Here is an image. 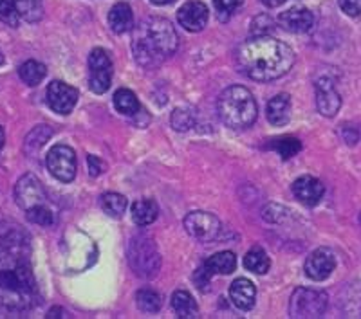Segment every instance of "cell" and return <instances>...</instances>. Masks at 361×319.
<instances>
[{"label":"cell","mask_w":361,"mask_h":319,"mask_svg":"<svg viewBox=\"0 0 361 319\" xmlns=\"http://www.w3.org/2000/svg\"><path fill=\"white\" fill-rule=\"evenodd\" d=\"M40 305L31 263V240L24 231L0 237V312L20 315Z\"/></svg>","instance_id":"1"},{"label":"cell","mask_w":361,"mask_h":319,"mask_svg":"<svg viewBox=\"0 0 361 319\" xmlns=\"http://www.w3.org/2000/svg\"><path fill=\"white\" fill-rule=\"evenodd\" d=\"M238 67L253 82H273L282 78L295 63V53L289 45L267 35H257L240 45Z\"/></svg>","instance_id":"2"},{"label":"cell","mask_w":361,"mask_h":319,"mask_svg":"<svg viewBox=\"0 0 361 319\" xmlns=\"http://www.w3.org/2000/svg\"><path fill=\"white\" fill-rule=\"evenodd\" d=\"M179 38L166 18L150 17L137 24L132 33L135 62L145 69L157 67L177 51Z\"/></svg>","instance_id":"3"},{"label":"cell","mask_w":361,"mask_h":319,"mask_svg":"<svg viewBox=\"0 0 361 319\" xmlns=\"http://www.w3.org/2000/svg\"><path fill=\"white\" fill-rule=\"evenodd\" d=\"M217 112L226 127L243 130L257 121V103L250 90L240 85H231L219 96Z\"/></svg>","instance_id":"4"},{"label":"cell","mask_w":361,"mask_h":319,"mask_svg":"<svg viewBox=\"0 0 361 319\" xmlns=\"http://www.w3.org/2000/svg\"><path fill=\"white\" fill-rule=\"evenodd\" d=\"M128 263L140 278H156L161 269V254L147 237H135L128 244Z\"/></svg>","instance_id":"5"},{"label":"cell","mask_w":361,"mask_h":319,"mask_svg":"<svg viewBox=\"0 0 361 319\" xmlns=\"http://www.w3.org/2000/svg\"><path fill=\"white\" fill-rule=\"evenodd\" d=\"M327 311V294L322 291H312L300 287L293 292L289 301V315L296 319L322 318Z\"/></svg>","instance_id":"6"},{"label":"cell","mask_w":361,"mask_h":319,"mask_svg":"<svg viewBox=\"0 0 361 319\" xmlns=\"http://www.w3.org/2000/svg\"><path fill=\"white\" fill-rule=\"evenodd\" d=\"M112 60L105 49H94L89 56V87L94 94H105L112 82Z\"/></svg>","instance_id":"7"},{"label":"cell","mask_w":361,"mask_h":319,"mask_svg":"<svg viewBox=\"0 0 361 319\" xmlns=\"http://www.w3.org/2000/svg\"><path fill=\"white\" fill-rule=\"evenodd\" d=\"M15 199H17L18 208L24 209L25 213L49 206V199H47L44 186L31 173L24 175L17 182V186H15Z\"/></svg>","instance_id":"8"},{"label":"cell","mask_w":361,"mask_h":319,"mask_svg":"<svg viewBox=\"0 0 361 319\" xmlns=\"http://www.w3.org/2000/svg\"><path fill=\"white\" fill-rule=\"evenodd\" d=\"M185 230L195 240L212 242L219 237L222 225L214 213L192 211L185 218Z\"/></svg>","instance_id":"9"},{"label":"cell","mask_w":361,"mask_h":319,"mask_svg":"<svg viewBox=\"0 0 361 319\" xmlns=\"http://www.w3.org/2000/svg\"><path fill=\"white\" fill-rule=\"evenodd\" d=\"M47 170L62 182H71L76 177V154L67 144H56L47 154Z\"/></svg>","instance_id":"10"},{"label":"cell","mask_w":361,"mask_h":319,"mask_svg":"<svg viewBox=\"0 0 361 319\" xmlns=\"http://www.w3.org/2000/svg\"><path fill=\"white\" fill-rule=\"evenodd\" d=\"M80 98L78 89L67 85L63 82H51L47 87V105L51 106V111H54L56 114H69L76 106V101Z\"/></svg>","instance_id":"11"},{"label":"cell","mask_w":361,"mask_h":319,"mask_svg":"<svg viewBox=\"0 0 361 319\" xmlns=\"http://www.w3.org/2000/svg\"><path fill=\"white\" fill-rule=\"evenodd\" d=\"M208 6L202 4L201 0H190L177 11V20L180 27H185L190 33H199L208 24Z\"/></svg>","instance_id":"12"},{"label":"cell","mask_w":361,"mask_h":319,"mask_svg":"<svg viewBox=\"0 0 361 319\" xmlns=\"http://www.w3.org/2000/svg\"><path fill=\"white\" fill-rule=\"evenodd\" d=\"M336 269V258L325 247L312 251L305 262V275L314 282H324Z\"/></svg>","instance_id":"13"},{"label":"cell","mask_w":361,"mask_h":319,"mask_svg":"<svg viewBox=\"0 0 361 319\" xmlns=\"http://www.w3.org/2000/svg\"><path fill=\"white\" fill-rule=\"evenodd\" d=\"M316 106L325 118H334L341 106V96L334 87L333 80L320 78L316 82Z\"/></svg>","instance_id":"14"},{"label":"cell","mask_w":361,"mask_h":319,"mask_svg":"<svg viewBox=\"0 0 361 319\" xmlns=\"http://www.w3.org/2000/svg\"><path fill=\"white\" fill-rule=\"evenodd\" d=\"M293 193H295L296 201H300L304 206H316L322 201L325 193V186L320 180L311 175H304L295 180L293 184Z\"/></svg>","instance_id":"15"},{"label":"cell","mask_w":361,"mask_h":319,"mask_svg":"<svg viewBox=\"0 0 361 319\" xmlns=\"http://www.w3.org/2000/svg\"><path fill=\"white\" fill-rule=\"evenodd\" d=\"M280 24L289 33H307L314 25V15L305 8H293L280 15Z\"/></svg>","instance_id":"16"},{"label":"cell","mask_w":361,"mask_h":319,"mask_svg":"<svg viewBox=\"0 0 361 319\" xmlns=\"http://www.w3.org/2000/svg\"><path fill=\"white\" fill-rule=\"evenodd\" d=\"M230 298L233 305L240 311H251L257 299V289H255L253 282L247 278H238L231 283L230 287Z\"/></svg>","instance_id":"17"},{"label":"cell","mask_w":361,"mask_h":319,"mask_svg":"<svg viewBox=\"0 0 361 319\" xmlns=\"http://www.w3.org/2000/svg\"><path fill=\"white\" fill-rule=\"evenodd\" d=\"M202 267H204V270L208 273L209 278L215 275L228 276L237 269V256H235L231 251H222V253L209 256Z\"/></svg>","instance_id":"18"},{"label":"cell","mask_w":361,"mask_h":319,"mask_svg":"<svg viewBox=\"0 0 361 319\" xmlns=\"http://www.w3.org/2000/svg\"><path fill=\"white\" fill-rule=\"evenodd\" d=\"M109 27L114 31L116 35H123L134 27V15H132L130 6L125 2H118L112 6L109 11Z\"/></svg>","instance_id":"19"},{"label":"cell","mask_w":361,"mask_h":319,"mask_svg":"<svg viewBox=\"0 0 361 319\" xmlns=\"http://www.w3.org/2000/svg\"><path fill=\"white\" fill-rule=\"evenodd\" d=\"M291 118V99L288 94H279L267 103V121L275 127H283Z\"/></svg>","instance_id":"20"},{"label":"cell","mask_w":361,"mask_h":319,"mask_svg":"<svg viewBox=\"0 0 361 319\" xmlns=\"http://www.w3.org/2000/svg\"><path fill=\"white\" fill-rule=\"evenodd\" d=\"M130 213H132V220H134V224L145 227V225H150L154 220H156L157 215H159V208H157V204L154 201L145 199V201L134 202V204H132Z\"/></svg>","instance_id":"21"},{"label":"cell","mask_w":361,"mask_h":319,"mask_svg":"<svg viewBox=\"0 0 361 319\" xmlns=\"http://www.w3.org/2000/svg\"><path fill=\"white\" fill-rule=\"evenodd\" d=\"M172 307L176 311V314L183 319H192L197 318L199 308L195 299L192 298V294L186 291H176L172 294Z\"/></svg>","instance_id":"22"},{"label":"cell","mask_w":361,"mask_h":319,"mask_svg":"<svg viewBox=\"0 0 361 319\" xmlns=\"http://www.w3.org/2000/svg\"><path fill=\"white\" fill-rule=\"evenodd\" d=\"M244 267L247 270H251V273H255V275H266L271 267V262L269 258H267L266 251L260 246H255L244 256Z\"/></svg>","instance_id":"23"},{"label":"cell","mask_w":361,"mask_h":319,"mask_svg":"<svg viewBox=\"0 0 361 319\" xmlns=\"http://www.w3.org/2000/svg\"><path fill=\"white\" fill-rule=\"evenodd\" d=\"M114 106L119 114L125 115H135L137 111H140V101L135 98V94L128 89H119L116 90L114 94Z\"/></svg>","instance_id":"24"},{"label":"cell","mask_w":361,"mask_h":319,"mask_svg":"<svg viewBox=\"0 0 361 319\" xmlns=\"http://www.w3.org/2000/svg\"><path fill=\"white\" fill-rule=\"evenodd\" d=\"M22 82L29 87H37L42 80L45 78L47 69H45L44 63L37 62V60H27L25 63H22L20 69H18Z\"/></svg>","instance_id":"25"},{"label":"cell","mask_w":361,"mask_h":319,"mask_svg":"<svg viewBox=\"0 0 361 319\" xmlns=\"http://www.w3.org/2000/svg\"><path fill=\"white\" fill-rule=\"evenodd\" d=\"M99 206L109 217L119 218L127 209V199L123 195H119V193H105L99 199Z\"/></svg>","instance_id":"26"},{"label":"cell","mask_w":361,"mask_h":319,"mask_svg":"<svg viewBox=\"0 0 361 319\" xmlns=\"http://www.w3.org/2000/svg\"><path fill=\"white\" fill-rule=\"evenodd\" d=\"M15 4H17L20 17L25 22L35 24L44 17V2L42 0H15Z\"/></svg>","instance_id":"27"},{"label":"cell","mask_w":361,"mask_h":319,"mask_svg":"<svg viewBox=\"0 0 361 319\" xmlns=\"http://www.w3.org/2000/svg\"><path fill=\"white\" fill-rule=\"evenodd\" d=\"M271 150H275L282 159H291L302 150V143L295 137H279L269 143Z\"/></svg>","instance_id":"28"},{"label":"cell","mask_w":361,"mask_h":319,"mask_svg":"<svg viewBox=\"0 0 361 319\" xmlns=\"http://www.w3.org/2000/svg\"><path fill=\"white\" fill-rule=\"evenodd\" d=\"M135 303H137V307L143 312L154 314V312L161 308V296L156 291H152V289H141L135 294Z\"/></svg>","instance_id":"29"},{"label":"cell","mask_w":361,"mask_h":319,"mask_svg":"<svg viewBox=\"0 0 361 319\" xmlns=\"http://www.w3.org/2000/svg\"><path fill=\"white\" fill-rule=\"evenodd\" d=\"M20 11H18L15 0H0V22L18 27L20 24Z\"/></svg>","instance_id":"30"},{"label":"cell","mask_w":361,"mask_h":319,"mask_svg":"<svg viewBox=\"0 0 361 319\" xmlns=\"http://www.w3.org/2000/svg\"><path fill=\"white\" fill-rule=\"evenodd\" d=\"M244 0H214V6H215V11H217V17L221 20H228V18L237 11V8L243 6Z\"/></svg>","instance_id":"31"},{"label":"cell","mask_w":361,"mask_h":319,"mask_svg":"<svg viewBox=\"0 0 361 319\" xmlns=\"http://www.w3.org/2000/svg\"><path fill=\"white\" fill-rule=\"evenodd\" d=\"M40 128L42 127L35 128V130L27 135V139H25V150H27L29 154H35V151L40 150V148L44 146L45 141L49 139L51 135H53V132L49 130V132H45V134L42 135V137H38V135H40Z\"/></svg>","instance_id":"32"},{"label":"cell","mask_w":361,"mask_h":319,"mask_svg":"<svg viewBox=\"0 0 361 319\" xmlns=\"http://www.w3.org/2000/svg\"><path fill=\"white\" fill-rule=\"evenodd\" d=\"M172 125L176 130H188L193 125V118L185 111H176L172 118Z\"/></svg>","instance_id":"33"},{"label":"cell","mask_w":361,"mask_h":319,"mask_svg":"<svg viewBox=\"0 0 361 319\" xmlns=\"http://www.w3.org/2000/svg\"><path fill=\"white\" fill-rule=\"evenodd\" d=\"M341 137H343V141L347 144H356L357 141H360V128H357V125H353V123H345L343 127H341Z\"/></svg>","instance_id":"34"},{"label":"cell","mask_w":361,"mask_h":319,"mask_svg":"<svg viewBox=\"0 0 361 319\" xmlns=\"http://www.w3.org/2000/svg\"><path fill=\"white\" fill-rule=\"evenodd\" d=\"M340 8L349 17H360L361 15V0H340Z\"/></svg>","instance_id":"35"},{"label":"cell","mask_w":361,"mask_h":319,"mask_svg":"<svg viewBox=\"0 0 361 319\" xmlns=\"http://www.w3.org/2000/svg\"><path fill=\"white\" fill-rule=\"evenodd\" d=\"M87 163H89V170H90V175H92V177L99 175V173L103 172V168H105V166L102 164V161H99L98 157H94V156H89Z\"/></svg>","instance_id":"36"},{"label":"cell","mask_w":361,"mask_h":319,"mask_svg":"<svg viewBox=\"0 0 361 319\" xmlns=\"http://www.w3.org/2000/svg\"><path fill=\"white\" fill-rule=\"evenodd\" d=\"M283 2H286V0H262V4L267 6V8H279Z\"/></svg>","instance_id":"37"},{"label":"cell","mask_w":361,"mask_h":319,"mask_svg":"<svg viewBox=\"0 0 361 319\" xmlns=\"http://www.w3.org/2000/svg\"><path fill=\"white\" fill-rule=\"evenodd\" d=\"M152 2L157 6H166V4H172V2H176V0H152Z\"/></svg>","instance_id":"38"},{"label":"cell","mask_w":361,"mask_h":319,"mask_svg":"<svg viewBox=\"0 0 361 319\" xmlns=\"http://www.w3.org/2000/svg\"><path fill=\"white\" fill-rule=\"evenodd\" d=\"M4 139H6V137H4V128L0 127V148L4 146Z\"/></svg>","instance_id":"39"},{"label":"cell","mask_w":361,"mask_h":319,"mask_svg":"<svg viewBox=\"0 0 361 319\" xmlns=\"http://www.w3.org/2000/svg\"><path fill=\"white\" fill-rule=\"evenodd\" d=\"M4 62H6V58H4V54L0 53V65H4Z\"/></svg>","instance_id":"40"},{"label":"cell","mask_w":361,"mask_h":319,"mask_svg":"<svg viewBox=\"0 0 361 319\" xmlns=\"http://www.w3.org/2000/svg\"><path fill=\"white\" fill-rule=\"evenodd\" d=\"M360 222H361V215H360Z\"/></svg>","instance_id":"41"}]
</instances>
